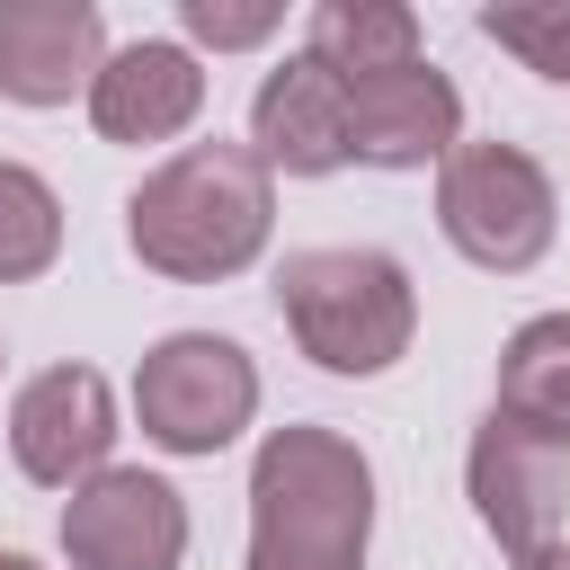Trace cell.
<instances>
[{"label": "cell", "instance_id": "5b68a950", "mask_svg": "<svg viewBox=\"0 0 570 570\" xmlns=\"http://www.w3.org/2000/svg\"><path fill=\"white\" fill-rule=\"evenodd\" d=\"M249 419H258V365H249L240 338L169 330V338L142 347V365H134V428H142V445L205 463V454L240 445Z\"/></svg>", "mask_w": 570, "mask_h": 570}, {"label": "cell", "instance_id": "2e32d148", "mask_svg": "<svg viewBox=\"0 0 570 570\" xmlns=\"http://www.w3.org/2000/svg\"><path fill=\"white\" fill-rule=\"evenodd\" d=\"M481 36L499 53H517L534 80H561L570 89V0H490L481 9Z\"/></svg>", "mask_w": 570, "mask_h": 570}, {"label": "cell", "instance_id": "4fadbf2b", "mask_svg": "<svg viewBox=\"0 0 570 570\" xmlns=\"http://www.w3.org/2000/svg\"><path fill=\"white\" fill-rule=\"evenodd\" d=\"M303 53L330 71V80H374V71H401L419 62V9L401 0H321L312 27H303Z\"/></svg>", "mask_w": 570, "mask_h": 570}, {"label": "cell", "instance_id": "30bf717a", "mask_svg": "<svg viewBox=\"0 0 570 570\" xmlns=\"http://www.w3.org/2000/svg\"><path fill=\"white\" fill-rule=\"evenodd\" d=\"M205 116V62L187 53V36H134L107 53V71L89 80V125L98 142H178Z\"/></svg>", "mask_w": 570, "mask_h": 570}, {"label": "cell", "instance_id": "8992f818", "mask_svg": "<svg viewBox=\"0 0 570 570\" xmlns=\"http://www.w3.org/2000/svg\"><path fill=\"white\" fill-rule=\"evenodd\" d=\"M463 490H472L481 534L508 561H525V552L561 543V517H570V445L543 436V428H525V419H508V410H490L472 428V445H463Z\"/></svg>", "mask_w": 570, "mask_h": 570}, {"label": "cell", "instance_id": "9a60e30c", "mask_svg": "<svg viewBox=\"0 0 570 570\" xmlns=\"http://www.w3.org/2000/svg\"><path fill=\"white\" fill-rule=\"evenodd\" d=\"M62 258V196L45 169L0 160V285H36Z\"/></svg>", "mask_w": 570, "mask_h": 570}, {"label": "cell", "instance_id": "8fae6325", "mask_svg": "<svg viewBox=\"0 0 570 570\" xmlns=\"http://www.w3.org/2000/svg\"><path fill=\"white\" fill-rule=\"evenodd\" d=\"M107 71L98 0H0V98L9 107H71Z\"/></svg>", "mask_w": 570, "mask_h": 570}, {"label": "cell", "instance_id": "e0dca14e", "mask_svg": "<svg viewBox=\"0 0 570 570\" xmlns=\"http://www.w3.org/2000/svg\"><path fill=\"white\" fill-rule=\"evenodd\" d=\"M178 27H187V53L196 45L205 53H249L285 27V9L276 0H178Z\"/></svg>", "mask_w": 570, "mask_h": 570}, {"label": "cell", "instance_id": "ba28073f", "mask_svg": "<svg viewBox=\"0 0 570 570\" xmlns=\"http://www.w3.org/2000/svg\"><path fill=\"white\" fill-rule=\"evenodd\" d=\"M62 561L71 570H178L187 561V499L142 463H107L62 499Z\"/></svg>", "mask_w": 570, "mask_h": 570}, {"label": "cell", "instance_id": "ac0fdd59", "mask_svg": "<svg viewBox=\"0 0 570 570\" xmlns=\"http://www.w3.org/2000/svg\"><path fill=\"white\" fill-rule=\"evenodd\" d=\"M517 570H570V534H561V543H543V552H525Z\"/></svg>", "mask_w": 570, "mask_h": 570}, {"label": "cell", "instance_id": "6da1fadb", "mask_svg": "<svg viewBox=\"0 0 570 570\" xmlns=\"http://www.w3.org/2000/svg\"><path fill=\"white\" fill-rule=\"evenodd\" d=\"M276 232V178L249 142H178L151 160L125 196V249L169 285H232L267 258Z\"/></svg>", "mask_w": 570, "mask_h": 570}, {"label": "cell", "instance_id": "7a4b0ae2", "mask_svg": "<svg viewBox=\"0 0 570 570\" xmlns=\"http://www.w3.org/2000/svg\"><path fill=\"white\" fill-rule=\"evenodd\" d=\"M374 463L347 428L294 419L249 454V570H365Z\"/></svg>", "mask_w": 570, "mask_h": 570}, {"label": "cell", "instance_id": "5bb4252c", "mask_svg": "<svg viewBox=\"0 0 570 570\" xmlns=\"http://www.w3.org/2000/svg\"><path fill=\"white\" fill-rule=\"evenodd\" d=\"M490 410H508V419H525V428H543V436L570 445V312H534V321L508 330V347H499V401Z\"/></svg>", "mask_w": 570, "mask_h": 570}, {"label": "cell", "instance_id": "ffe728a7", "mask_svg": "<svg viewBox=\"0 0 570 570\" xmlns=\"http://www.w3.org/2000/svg\"><path fill=\"white\" fill-rule=\"evenodd\" d=\"M0 365H9V347H0Z\"/></svg>", "mask_w": 570, "mask_h": 570}, {"label": "cell", "instance_id": "52a82bcc", "mask_svg": "<svg viewBox=\"0 0 570 570\" xmlns=\"http://www.w3.org/2000/svg\"><path fill=\"white\" fill-rule=\"evenodd\" d=\"M116 436L125 428H116V392H107L98 365H45V374H27L9 392V463L36 490L71 499L80 481H98Z\"/></svg>", "mask_w": 570, "mask_h": 570}, {"label": "cell", "instance_id": "3957f363", "mask_svg": "<svg viewBox=\"0 0 570 570\" xmlns=\"http://www.w3.org/2000/svg\"><path fill=\"white\" fill-rule=\"evenodd\" d=\"M276 321L294 330V347L321 374L374 383L419 338V285L374 240H321V249H285L276 258Z\"/></svg>", "mask_w": 570, "mask_h": 570}, {"label": "cell", "instance_id": "7c38bea8", "mask_svg": "<svg viewBox=\"0 0 570 570\" xmlns=\"http://www.w3.org/2000/svg\"><path fill=\"white\" fill-rule=\"evenodd\" d=\"M249 151L267 160V178H330L347 169V80H330L312 53H285L258 89H249Z\"/></svg>", "mask_w": 570, "mask_h": 570}, {"label": "cell", "instance_id": "277c9868", "mask_svg": "<svg viewBox=\"0 0 570 570\" xmlns=\"http://www.w3.org/2000/svg\"><path fill=\"white\" fill-rule=\"evenodd\" d=\"M436 232L481 276H525L561 232V187L525 142H454L436 169Z\"/></svg>", "mask_w": 570, "mask_h": 570}, {"label": "cell", "instance_id": "9c48e42d", "mask_svg": "<svg viewBox=\"0 0 570 570\" xmlns=\"http://www.w3.org/2000/svg\"><path fill=\"white\" fill-rule=\"evenodd\" d=\"M463 142V89L419 53L401 71H374L347 89V151L356 169H445V151Z\"/></svg>", "mask_w": 570, "mask_h": 570}, {"label": "cell", "instance_id": "d6986e66", "mask_svg": "<svg viewBox=\"0 0 570 570\" xmlns=\"http://www.w3.org/2000/svg\"><path fill=\"white\" fill-rule=\"evenodd\" d=\"M0 570H45V561H27V552H0Z\"/></svg>", "mask_w": 570, "mask_h": 570}]
</instances>
